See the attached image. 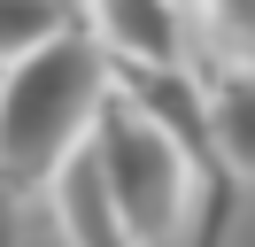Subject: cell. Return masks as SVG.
<instances>
[{
	"mask_svg": "<svg viewBox=\"0 0 255 247\" xmlns=\"http://www.w3.org/2000/svg\"><path fill=\"white\" fill-rule=\"evenodd\" d=\"M116 93V54L93 23H70L62 39L31 46L0 70V170L31 193L93 139L101 101Z\"/></svg>",
	"mask_w": 255,
	"mask_h": 247,
	"instance_id": "obj_1",
	"label": "cell"
},
{
	"mask_svg": "<svg viewBox=\"0 0 255 247\" xmlns=\"http://www.w3.org/2000/svg\"><path fill=\"white\" fill-rule=\"evenodd\" d=\"M93 154H101V170H109V193H116V209H124V224H131L139 247H162L178 232V216H186V193L209 185V170L193 162L124 85H116L109 101H101V116H93Z\"/></svg>",
	"mask_w": 255,
	"mask_h": 247,
	"instance_id": "obj_2",
	"label": "cell"
},
{
	"mask_svg": "<svg viewBox=\"0 0 255 247\" xmlns=\"http://www.w3.org/2000/svg\"><path fill=\"white\" fill-rule=\"evenodd\" d=\"M47 201H54V224H62L70 247H139V240H131V224H124V209H116V193H109V170H101L93 139L54 170Z\"/></svg>",
	"mask_w": 255,
	"mask_h": 247,
	"instance_id": "obj_3",
	"label": "cell"
},
{
	"mask_svg": "<svg viewBox=\"0 0 255 247\" xmlns=\"http://www.w3.org/2000/svg\"><path fill=\"white\" fill-rule=\"evenodd\" d=\"M93 31L124 62H186V8L178 0H93Z\"/></svg>",
	"mask_w": 255,
	"mask_h": 247,
	"instance_id": "obj_4",
	"label": "cell"
},
{
	"mask_svg": "<svg viewBox=\"0 0 255 247\" xmlns=\"http://www.w3.org/2000/svg\"><path fill=\"white\" fill-rule=\"evenodd\" d=\"M209 131H217V162L232 178H255V62H224L209 70Z\"/></svg>",
	"mask_w": 255,
	"mask_h": 247,
	"instance_id": "obj_5",
	"label": "cell"
},
{
	"mask_svg": "<svg viewBox=\"0 0 255 247\" xmlns=\"http://www.w3.org/2000/svg\"><path fill=\"white\" fill-rule=\"evenodd\" d=\"M70 23H85L70 0H0V62H23L31 46L62 39Z\"/></svg>",
	"mask_w": 255,
	"mask_h": 247,
	"instance_id": "obj_6",
	"label": "cell"
},
{
	"mask_svg": "<svg viewBox=\"0 0 255 247\" xmlns=\"http://www.w3.org/2000/svg\"><path fill=\"white\" fill-rule=\"evenodd\" d=\"M193 8L209 15V31H217V46H224V54L255 62V0H193Z\"/></svg>",
	"mask_w": 255,
	"mask_h": 247,
	"instance_id": "obj_7",
	"label": "cell"
},
{
	"mask_svg": "<svg viewBox=\"0 0 255 247\" xmlns=\"http://www.w3.org/2000/svg\"><path fill=\"white\" fill-rule=\"evenodd\" d=\"M224 224H232V170L209 178V216H201V232H193V247H224Z\"/></svg>",
	"mask_w": 255,
	"mask_h": 247,
	"instance_id": "obj_8",
	"label": "cell"
},
{
	"mask_svg": "<svg viewBox=\"0 0 255 247\" xmlns=\"http://www.w3.org/2000/svg\"><path fill=\"white\" fill-rule=\"evenodd\" d=\"M16 232H23V185L0 170V247H16Z\"/></svg>",
	"mask_w": 255,
	"mask_h": 247,
	"instance_id": "obj_9",
	"label": "cell"
},
{
	"mask_svg": "<svg viewBox=\"0 0 255 247\" xmlns=\"http://www.w3.org/2000/svg\"><path fill=\"white\" fill-rule=\"evenodd\" d=\"M0 70H8V62H0Z\"/></svg>",
	"mask_w": 255,
	"mask_h": 247,
	"instance_id": "obj_10",
	"label": "cell"
}]
</instances>
